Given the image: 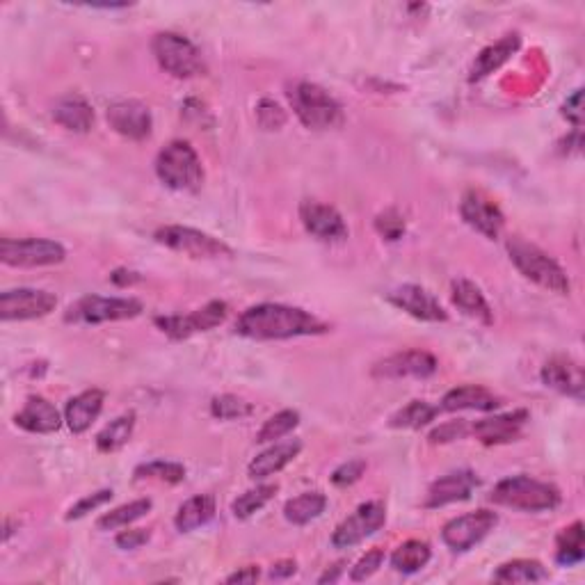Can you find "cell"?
Segmentation results:
<instances>
[{
	"label": "cell",
	"instance_id": "6da1fadb",
	"mask_svg": "<svg viewBox=\"0 0 585 585\" xmlns=\"http://www.w3.org/2000/svg\"><path fill=\"white\" fill-rule=\"evenodd\" d=\"M330 330L318 316L300 307L263 302L245 309L236 320V334L254 341H284L298 336H318Z\"/></svg>",
	"mask_w": 585,
	"mask_h": 585
},
{
	"label": "cell",
	"instance_id": "7a4b0ae2",
	"mask_svg": "<svg viewBox=\"0 0 585 585\" xmlns=\"http://www.w3.org/2000/svg\"><path fill=\"white\" fill-rule=\"evenodd\" d=\"M506 250L510 261L515 263V268L522 272L528 282L538 284L544 291L556 295H570L572 284L567 272L556 259H551L547 252L540 250L538 245L528 243L522 236H510Z\"/></svg>",
	"mask_w": 585,
	"mask_h": 585
},
{
	"label": "cell",
	"instance_id": "3957f363",
	"mask_svg": "<svg viewBox=\"0 0 585 585\" xmlns=\"http://www.w3.org/2000/svg\"><path fill=\"white\" fill-rule=\"evenodd\" d=\"M558 487L542 483L531 476H510L494 485L490 501L496 506L522 510V512H547L560 506Z\"/></svg>",
	"mask_w": 585,
	"mask_h": 585
},
{
	"label": "cell",
	"instance_id": "277c9868",
	"mask_svg": "<svg viewBox=\"0 0 585 585\" xmlns=\"http://www.w3.org/2000/svg\"><path fill=\"white\" fill-rule=\"evenodd\" d=\"M156 174L167 188L176 192H197L204 186V167L195 147L186 140H174L160 149Z\"/></svg>",
	"mask_w": 585,
	"mask_h": 585
},
{
	"label": "cell",
	"instance_id": "5b68a950",
	"mask_svg": "<svg viewBox=\"0 0 585 585\" xmlns=\"http://www.w3.org/2000/svg\"><path fill=\"white\" fill-rule=\"evenodd\" d=\"M288 101L302 126H307L309 131H327V128L339 126L343 119L339 101L325 87L307 83V80L295 83L288 90Z\"/></svg>",
	"mask_w": 585,
	"mask_h": 585
},
{
	"label": "cell",
	"instance_id": "8992f818",
	"mask_svg": "<svg viewBox=\"0 0 585 585\" xmlns=\"http://www.w3.org/2000/svg\"><path fill=\"white\" fill-rule=\"evenodd\" d=\"M151 51L160 69L174 78H195L206 71L202 51L188 37L176 32H158L151 42Z\"/></svg>",
	"mask_w": 585,
	"mask_h": 585
},
{
	"label": "cell",
	"instance_id": "52a82bcc",
	"mask_svg": "<svg viewBox=\"0 0 585 585\" xmlns=\"http://www.w3.org/2000/svg\"><path fill=\"white\" fill-rule=\"evenodd\" d=\"M154 240L167 250L188 256V259H231L234 256V250L224 240L204 234L199 229L181 227V224L160 227L154 234Z\"/></svg>",
	"mask_w": 585,
	"mask_h": 585
},
{
	"label": "cell",
	"instance_id": "ba28073f",
	"mask_svg": "<svg viewBox=\"0 0 585 585\" xmlns=\"http://www.w3.org/2000/svg\"><path fill=\"white\" fill-rule=\"evenodd\" d=\"M142 311H144L142 302L135 298H101V295H85V298L71 304L67 314H64V320L76 325H101L138 318Z\"/></svg>",
	"mask_w": 585,
	"mask_h": 585
},
{
	"label": "cell",
	"instance_id": "9c48e42d",
	"mask_svg": "<svg viewBox=\"0 0 585 585\" xmlns=\"http://www.w3.org/2000/svg\"><path fill=\"white\" fill-rule=\"evenodd\" d=\"M67 259V250L48 238H3L0 240V261L12 268H44L58 266Z\"/></svg>",
	"mask_w": 585,
	"mask_h": 585
},
{
	"label": "cell",
	"instance_id": "30bf717a",
	"mask_svg": "<svg viewBox=\"0 0 585 585\" xmlns=\"http://www.w3.org/2000/svg\"><path fill=\"white\" fill-rule=\"evenodd\" d=\"M229 316V304L222 300H213L204 304L202 309L190 311V314H176V316H158L154 323L160 332L170 336L174 341L190 339V336L211 332L215 327L222 325Z\"/></svg>",
	"mask_w": 585,
	"mask_h": 585
},
{
	"label": "cell",
	"instance_id": "8fae6325",
	"mask_svg": "<svg viewBox=\"0 0 585 585\" xmlns=\"http://www.w3.org/2000/svg\"><path fill=\"white\" fill-rule=\"evenodd\" d=\"M387 522V508L380 501H368L362 503L348 519L336 526L332 535V547L334 549H352L357 547L359 542L371 538L380 531V528Z\"/></svg>",
	"mask_w": 585,
	"mask_h": 585
},
{
	"label": "cell",
	"instance_id": "7c38bea8",
	"mask_svg": "<svg viewBox=\"0 0 585 585\" xmlns=\"http://www.w3.org/2000/svg\"><path fill=\"white\" fill-rule=\"evenodd\" d=\"M496 524H499V515L492 510L469 512V515L451 519L444 526L442 540L451 551L464 554V551L474 549L478 542H483L494 531Z\"/></svg>",
	"mask_w": 585,
	"mask_h": 585
},
{
	"label": "cell",
	"instance_id": "4fadbf2b",
	"mask_svg": "<svg viewBox=\"0 0 585 585\" xmlns=\"http://www.w3.org/2000/svg\"><path fill=\"white\" fill-rule=\"evenodd\" d=\"M58 307V298L42 288H14L0 295V318L10 320H35L44 318Z\"/></svg>",
	"mask_w": 585,
	"mask_h": 585
},
{
	"label": "cell",
	"instance_id": "5bb4252c",
	"mask_svg": "<svg viewBox=\"0 0 585 585\" xmlns=\"http://www.w3.org/2000/svg\"><path fill=\"white\" fill-rule=\"evenodd\" d=\"M439 368V362L435 355H430L426 350H403L396 355H389L380 359L373 366V378L380 380H403V378H416L426 380L430 375H435Z\"/></svg>",
	"mask_w": 585,
	"mask_h": 585
},
{
	"label": "cell",
	"instance_id": "9a60e30c",
	"mask_svg": "<svg viewBox=\"0 0 585 585\" xmlns=\"http://www.w3.org/2000/svg\"><path fill=\"white\" fill-rule=\"evenodd\" d=\"M460 215L471 229L478 231V234L485 236L487 240L499 238L503 227H506V215H503L499 204L492 202V199L480 190L464 192L460 202Z\"/></svg>",
	"mask_w": 585,
	"mask_h": 585
},
{
	"label": "cell",
	"instance_id": "2e32d148",
	"mask_svg": "<svg viewBox=\"0 0 585 585\" xmlns=\"http://www.w3.org/2000/svg\"><path fill=\"white\" fill-rule=\"evenodd\" d=\"M387 300L394 304L396 309L405 311L407 316H412L416 320H423V323H446L448 320L446 309L439 304L435 295L419 284L398 286L394 291L387 293Z\"/></svg>",
	"mask_w": 585,
	"mask_h": 585
},
{
	"label": "cell",
	"instance_id": "e0dca14e",
	"mask_svg": "<svg viewBox=\"0 0 585 585\" xmlns=\"http://www.w3.org/2000/svg\"><path fill=\"white\" fill-rule=\"evenodd\" d=\"M300 220L311 234L323 243H339L348 238V224L343 215L334 206L316 202V199H304L300 204Z\"/></svg>",
	"mask_w": 585,
	"mask_h": 585
},
{
	"label": "cell",
	"instance_id": "ac0fdd59",
	"mask_svg": "<svg viewBox=\"0 0 585 585\" xmlns=\"http://www.w3.org/2000/svg\"><path fill=\"white\" fill-rule=\"evenodd\" d=\"M106 119L115 133L128 140H147L151 135V112L140 101H117L106 112Z\"/></svg>",
	"mask_w": 585,
	"mask_h": 585
},
{
	"label": "cell",
	"instance_id": "d6986e66",
	"mask_svg": "<svg viewBox=\"0 0 585 585\" xmlns=\"http://www.w3.org/2000/svg\"><path fill=\"white\" fill-rule=\"evenodd\" d=\"M528 416L531 414H528L526 410L494 414V416H487V419H483V421H476L471 432H474L478 442L485 444V446L510 444V442H517V439L522 437V430L526 426Z\"/></svg>",
	"mask_w": 585,
	"mask_h": 585
},
{
	"label": "cell",
	"instance_id": "ffe728a7",
	"mask_svg": "<svg viewBox=\"0 0 585 585\" xmlns=\"http://www.w3.org/2000/svg\"><path fill=\"white\" fill-rule=\"evenodd\" d=\"M540 378L544 382V387L554 389L558 391V394L570 396L574 400H583V389H585L583 368L579 362H574L572 357H565V355L551 357L549 362L542 366Z\"/></svg>",
	"mask_w": 585,
	"mask_h": 585
},
{
	"label": "cell",
	"instance_id": "44dd1931",
	"mask_svg": "<svg viewBox=\"0 0 585 585\" xmlns=\"http://www.w3.org/2000/svg\"><path fill=\"white\" fill-rule=\"evenodd\" d=\"M480 480L476 478L474 471H453V474H446L437 478L435 483L430 485L426 501H423V508H444L451 506V503L467 501L471 494L478 487Z\"/></svg>",
	"mask_w": 585,
	"mask_h": 585
},
{
	"label": "cell",
	"instance_id": "7402d4cb",
	"mask_svg": "<svg viewBox=\"0 0 585 585\" xmlns=\"http://www.w3.org/2000/svg\"><path fill=\"white\" fill-rule=\"evenodd\" d=\"M14 423L21 430L35 432V435H51L58 432L62 426V416L58 407L48 403L42 396H30L23 410L14 416Z\"/></svg>",
	"mask_w": 585,
	"mask_h": 585
},
{
	"label": "cell",
	"instance_id": "603a6c76",
	"mask_svg": "<svg viewBox=\"0 0 585 585\" xmlns=\"http://www.w3.org/2000/svg\"><path fill=\"white\" fill-rule=\"evenodd\" d=\"M300 451H302L300 439H288V442L272 444L250 462V467H247V476H250L252 480H263V478L275 476L298 458Z\"/></svg>",
	"mask_w": 585,
	"mask_h": 585
},
{
	"label": "cell",
	"instance_id": "cb8c5ba5",
	"mask_svg": "<svg viewBox=\"0 0 585 585\" xmlns=\"http://www.w3.org/2000/svg\"><path fill=\"white\" fill-rule=\"evenodd\" d=\"M501 405V398L494 396L490 389L478 387V384H464V387H455L442 398L439 410L442 412H494Z\"/></svg>",
	"mask_w": 585,
	"mask_h": 585
},
{
	"label": "cell",
	"instance_id": "d4e9b609",
	"mask_svg": "<svg viewBox=\"0 0 585 585\" xmlns=\"http://www.w3.org/2000/svg\"><path fill=\"white\" fill-rule=\"evenodd\" d=\"M103 400L106 396H103L101 389H87L69 400L67 410H64V421H67L74 435H83L92 428V423L99 419L103 410Z\"/></svg>",
	"mask_w": 585,
	"mask_h": 585
},
{
	"label": "cell",
	"instance_id": "484cf974",
	"mask_svg": "<svg viewBox=\"0 0 585 585\" xmlns=\"http://www.w3.org/2000/svg\"><path fill=\"white\" fill-rule=\"evenodd\" d=\"M451 300L464 316L474 318L480 325H492L494 323V311L490 302L483 295V291L469 279H455L451 284Z\"/></svg>",
	"mask_w": 585,
	"mask_h": 585
},
{
	"label": "cell",
	"instance_id": "4316f807",
	"mask_svg": "<svg viewBox=\"0 0 585 585\" xmlns=\"http://www.w3.org/2000/svg\"><path fill=\"white\" fill-rule=\"evenodd\" d=\"M53 119L62 128H67V131L87 133V131H92V126H94V110L83 96L67 94L55 103Z\"/></svg>",
	"mask_w": 585,
	"mask_h": 585
},
{
	"label": "cell",
	"instance_id": "83f0119b",
	"mask_svg": "<svg viewBox=\"0 0 585 585\" xmlns=\"http://www.w3.org/2000/svg\"><path fill=\"white\" fill-rule=\"evenodd\" d=\"M215 517V499L211 494H197L179 508L174 517L176 531L192 533L206 526Z\"/></svg>",
	"mask_w": 585,
	"mask_h": 585
},
{
	"label": "cell",
	"instance_id": "f1b7e54d",
	"mask_svg": "<svg viewBox=\"0 0 585 585\" xmlns=\"http://www.w3.org/2000/svg\"><path fill=\"white\" fill-rule=\"evenodd\" d=\"M519 44H522L519 35H506L501 39V42H496L494 46L485 48V51L480 53L474 62V69H471V80H480V78L490 76L494 69H499L503 62H508V58L517 51Z\"/></svg>",
	"mask_w": 585,
	"mask_h": 585
},
{
	"label": "cell",
	"instance_id": "f546056e",
	"mask_svg": "<svg viewBox=\"0 0 585 585\" xmlns=\"http://www.w3.org/2000/svg\"><path fill=\"white\" fill-rule=\"evenodd\" d=\"M549 579V570L540 560H510L503 563L494 574L496 583H540Z\"/></svg>",
	"mask_w": 585,
	"mask_h": 585
},
{
	"label": "cell",
	"instance_id": "4dcf8cb0",
	"mask_svg": "<svg viewBox=\"0 0 585 585\" xmlns=\"http://www.w3.org/2000/svg\"><path fill=\"white\" fill-rule=\"evenodd\" d=\"M327 508V496L320 492H304L295 499L286 501L284 506V517L295 526H304L314 522L320 515H323Z\"/></svg>",
	"mask_w": 585,
	"mask_h": 585
},
{
	"label": "cell",
	"instance_id": "1f68e13d",
	"mask_svg": "<svg viewBox=\"0 0 585 585\" xmlns=\"http://www.w3.org/2000/svg\"><path fill=\"white\" fill-rule=\"evenodd\" d=\"M430 544L423 540H407L391 554V567L400 574H416L430 563Z\"/></svg>",
	"mask_w": 585,
	"mask_h": 585
},
{
	"label": "cell",
	"instance_id": "d6a6232c",
	"mask_svg": "<svg viewBox=\"0 0 585 585\" xmlns=\"http://www.w3.org/2000/svg\"><path fill=\"white\" fill-rule=\"evenodd\" d=\"M585 558V538H583V522L576 519L572 526L560 531L556 540V560L563 567L581 565Z\"/></svg>",
	"mask_w": 585,
	"mask_h": 585
},
{
	"label": "cell",
	"instance_id": "836d02e7",
	"mask_svg": "<svg viewBox=\"0 0 585 585\" xmlns=\"http://www.w3.org/2000/svg\"><path fill=\"white\" fill-rule=\"evenodd\" d=\"M133 428H135V412H126L122 416H117L115 421H110L108 426L96 435V448H99V453L110 455V453L122 451L133 435Z\"/></svg>",
	"mask_w": 585,
	"mask_h": 585
},
{
	"label": "cell",
	"instance_id": "e575fe53",
	"mask_svg": "<svg viewBox=\"0 0 585 585\" xmlns=\"http://www.w3.org/2000/svg\"><path fill=\"white\" fill-rule=\"evenodd\" d=\"M439 412H442L439 407L426 403V400H412V403H407L403 410H398L391 416L389 426L396 430H421L423 426L435 421V416Z\"/></svg>",
	"mask_w": 585,
	"mask_h": 585
},
{
	"label": "cell",
	"instance_id": "d590c367",
	"mask_svg": "<svg viewBox=\"0 0 585 585\" xmlns=\"http://www.w3.org/2000/svg\"><path fill=\"white\" fill-rule=\"evenodd\" d=\"M151 506H154L151 499H138V501L124 503V506L106 512V515L96 522V528H99V531H117V528H126L128 524L138 522V519L147 515Z\"/></svg>",
	"mask_w": 585,
	"mask_h": 585
},
{
	"label": "cell",
	"instance_id": "8d00e7d4",
	"mask_svg": "<svg viewBox=\"0 0 585 585\" xmlns=\"http://www.w3.org/2000/svg\"><path fill=\"white\" fill-rule=\"evenodd\" d=\"M279 487L277 485H259L254 490H247L245 494H240L238 499L231 503V512H234L236 519H250L256 512L263 510L268 503L275 499Z\"/></svg>",
	"mask_w": 585,
	"mask_h": 585
},
{
	"label": "cell",
	"instance_id": "74e56055",
	"mask_svg": "<svg viewBox=\"0 0 585 585\" xmlns=\"http://www.w3.org/2000/svg\"><path fill=\"white\" fill-rule=\"evenodd\" d=\"M135 480H158V483L167 485H179L186 480V467L179 462H165V460H154L144 462L135 469Z\"/></svg>",
	"mask_w": 585,
	"mask_h": 585
},
{
	"label": "cell",
	"instance_id": "f35d334b",
	"mask_svg": "<svg viewBox=\"0 0 585 585\" xmlns=\"http://www.w3.org/2000/svg\"><path fill=\"white\" fill-rule=\"evenodd\" d=\"M298 423H300V414L298 412H295V410H282L279 414L270 416V419L261 426V430L256 432V444L277 442V439L291 435V432L298 428Z\"/></svg>",
	"mask_w": 585,
	"mask_h": 585
},
{
	"label": "cell",
	"instance_id": "ab89813d",
	"mask_svg": "<svg viewBox=\"0 0 585 585\" xmlns=\"http://www.w3.org/2000/svg\"><path fill=\"white\" fill-rule=\"evenodd\" d=\"M254 412V407L247 400L238 398L234 394H222L211 400V414L220 421H238L245 419Z\"/></svg>",
	"mask_w": 585,
	"mask_h": 585
},
{
	"label": "cell",
	"instance_id": "60d3db41",
	"mask_svg": "<svg viewBox=\"0 0 585 585\" xmlns=\"http://www.w3.org/2000/svg\"><path fill=\"white\" fill-rule=\"evenodd\" d=\"M375 229H378V234L387 240H400L405 234V220L403 215H400L396 208H389V211L380 213L378 218H375Z\"/></svg>",
	"mask_w": 585,
	"mask_h": 585
},
{
	"label": "cell",
	"instance_id": "b9f144b4",
	"mask_svg": "<svg viewBox=\"0 0 585 585\" xmlns=\"http://www.w3.org/2000/svg\"><path fill=\"white\" fill-rule=\"evenodd\" d=\"M256 119H259V124L266 128V131H277V128H282L286 124V112L279 103L263 99L259 106H256Z\"/></svg>",
	"mask_w": 585,
	"mask_h": 585
},
{
	"label": "cell",
	"instance_id": "7bdbcfd3",
	"mask_svg": "<svg viewBox=\"0 0 585 585\" xmlns=\"http://www.w3.org/2000/svg\"><path fill=\"white\" fill-rule=\"evenodd\" d=\"M112 499V490H101L94 494H87L85 499H80L76 506H71L67 512V522H74V519H83L85 515H90L92 510L106 506V503Z\"/></svg>",
	"mask_w": 585,
	"mask_h": 585
},
{
	"label": "cell",
	"instance_id": "ee69618b",
	"mask_svg": "<svg viewBox=\"0 0 585 585\" xmlns=\"http://www.w3.org/2000/svg\"><path fill=\"white\" fill-rule=\"evenodd\" d=\"M382 563H384V551L382 549L366 551V556L359 558V563L355 567H352L350 579L352 581H366V579H371V576L380 570Z\"/></svg>",
	"mask_w": 585,
	"mask_h": 585
},
{
	"label": "cell",
	"instance_id": "f6af8a7d",
	"mask_svg": "<svg viewBox=\"0 0 585 585\" xmlns=\"http://www.w3.org/2000/svg\"><path fill=\"white\" fill-rule=\"evenodd\" d=\"M366 471V462L364 460H348L343 462L341 467L334 469L332 474V483L336 487H348V485H355L359 478L364 476Z\"/></svg>",
	"mask_w": 585,
	"mask_h": 585
},
{
	"label": "cell",
	"instance_id": "bcb514c9",
	"mask_svg": "<svg viewBox=\"0 0 585 585\" xmlns=\"http://www.w3.org/2000/svg\"><path fill=\"white\" fill-rule=\"evenodd\" d=\"M469 428L464 421H451V423H444V426H439L430 432V442L432 444H448V442H455V439H462L467 435Z\"/></svg>",
	"mask_w": 585,
	"mask_h": 585
},
{
	"label": "cell",
	"instance_id": "7dc6e473",
	"mask_svg": "<svg viewBox=\"0 0 585 585\" xmlns=\"http://www.w3.org/2000/svg\"><path fill=\"white\" fill-rule=\"evenodd\" d=\"M149 538H151V533L144 531V528H131V531L119 533L115 538V544L124 551H135V549H140L142 544H147Z\"/></svg>",
	"mask_w": 585,
	"mask_h": 585
},
{
	"label": "cell",
	"instance_id": "c3c4849f",
	"mask_svg": "<svg viewBox=\"0 0 585 585\" xmlns=\"http://www.w3.org/2000/svg\"><path fill=\"white\" fill-rule=\"evenodd\" d=\"M563 117L567 119V122H572L576 128H581L583 124V92L581 90H576L570 99L565 101Z\"/></svg>",
	"mask_w": 585,
	"mask_h": 585
},
{
	"label": "cell",
	"instance_id": "681fc988",
	"mask_svg": "<svg viewBox=\"0 0 585 585\" xmlns=\"http://www.w3.org/2000/svg\"><path fill=\"white\" fill-rule=\"evenodd\" d=\"M298 572V563L295 560H279V563L272 565L270 570V579H288Z\"/></svg>",
	"mask_w": 585,
	"mask_h": 585
},
{
	"label": "cell",
	"instance_id": "f907efd6",
	"mask_svg": "<svg viewBox=\"0 0 585 585\" xmlns=\"http://www.w3.org/2000/svg\"><path fill=\"white\" fill-rule=\"evenodd\" d=\"M261 576V570L256 565H250V567H243V570H238L236 574L227 576V583H254L259 581Z\"/></svg>",
	"mask_w": 585,
	"mask_h": 585
},
{
	"label": "cell",
	"instance_id": "816d5d0a",
	"mask_svg": "<svg viewBox=\"0 0 585 585\" xmlns=\"http://www.w3.org/2000/svg\"><path fill=\"white\" fill-rule=\"evenodd\" d=\"M140 275L138 272H133V270H126V268H119V270H115L110 275V282L112 284H117V286H133V284H138L140 282Z\"/></svg>",
	"mask_w": 585,
	"mask_h": 585
},
{
	"label": "cell",
	"instance_id": "f5cc1de1",
	"mask_svg": "<svg viewBox=\"0 0 585 585\" xmlns=\"http://www.w3.org/2000/svg\"><path fill=\"white\" fill-rule=\"evenodd\" d=\"M341 572H343V565H334L332 570H327L323 576H320L318 583H334V581H339Z\"/></svg>",
	"mask_w": 585,
	"mask_h": 585
}]
</instances>
